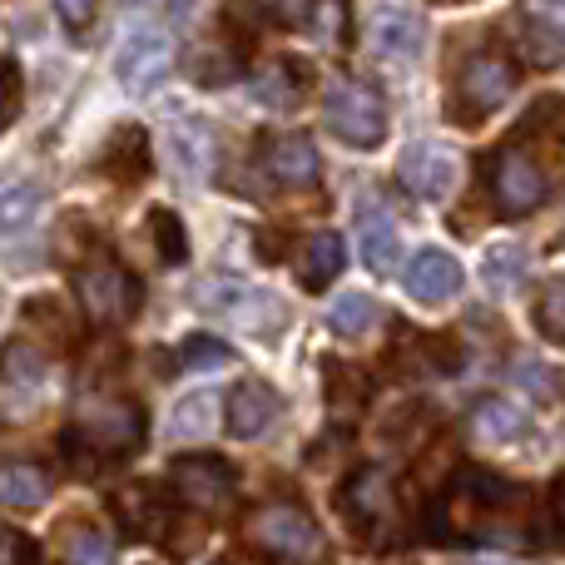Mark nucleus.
Segmentation results:
<instances>
[{
	"mask_svg": "<svg viewBox=\"0 0 565 565\" xmlns=\"http://www.w3.org/2000/svg\"><path fill=\"white\" fill-rule=\"evenodd\" d=\"M487 565H501V561H487Z\"/></svg>",
	"mask_w": 565,
	"mask_h": 565,
	"instance_id": "obj_39",
	"label": "nucleus"
},
{
	"mask_svg": "<svg viewBox=\"0 0 565 565\" xmlns=\"http://www.w3.org/2000/svg\"><path fill=\"white\" fill-rule=\"evenodd\" d=\"M546 511H551V526H556V536H565V471L556 481H551V497H546Z\"/></svg>",
	"mask_w": 565,
	"mask_h": 565,
	"instance_id": "obj_37",
	"label": "nucleus"
},
{
	"mask_svg": "<svg viewBox=\"0 0 565 565\" xmlns=\"http://www.w3.org/2000/svg\"><path fill=\"white\" fill-rule=\"evenodd\" d=\"M139 441H145V412L129 397H99L75 417V431H70L65 447L85 461H115L129 457Z\"/></svg>",
	"mask_w": 565,
	"mask_h": 565,
	"instance_id": "obj_4",
	"label": "nucleus"
},
{
	"mask_svg": "<svg viewBox=\"0 0 565 565\" xmlns=\"http://www.w3.org/2000/svg\"><path fill=\"white\" fill-rule=\"evenodd\" d=\"M521 491L507 487L491 471H461L451 487L447 507V531L461 541H487V536H516V516H521Z\"/></svg>",
	"mask_w": 565,
	"mask_h": 565,
	"instance_id": "obj_1",
	"label": "nucleus"
},
{
	"mask_svg": "<svg viewBox=\"0 0 565 565\" xmlns=\"http://www.w3.org/2000/svg\"><path fill=\"white\" fill-rule=\"evenodd\" d=\"M264 169H268V179H278L282 189H308L312 179H318V149H312L308 135H282V139L268 145Z\"/></svg>",
	"mask_w": 565,
	"mask_h": 565,
	"instance_id": "obj_16",
	"label": "nucleus"
},
{
	"mask_svg": "<svg viewBox=\"0 0 565 565\" xmlns=\"http://www.w3.org/2000/svg\"><path fill=\"white\" fill-rule=\"evenodd\" d=\"M254 6L264 10V20H274V25L292 30V25H302V20H308L312 0H254Z\"/></svg>",
	"mask_w": 565,
	"mask_h": 565,
	"instance_id": "obj_34",
	"label": "nucleus"
},
{
	"mask_svg": "<svg viewBox=\"0 0 565 565\" xmlns=\"http://www.w3.org/2000/svg\"><path fill=\"white\" fill-rule=\"evenodd\" d=\"M224 417L238 441H254V437H264V431H274V422L282 417V397L268 382H238V387L228 392Z\"/></svg>",
	"mask_w": 565,
	"mask_h": 565,
	"instance_id": "obj_13",
	"label": "nucleus"
},
{
	"mask_svg": "<svg viewBox=\"0 0 565 565\" xmlns=\"http://www.w3.org/2000/svg\"><path fill=\"white\" fill-rule=\"evenodd\" d=\"M0 367H6L10 387H40V382H45V352H40L35 342L15 338L6 348V358H0Z\"/></svg>",
	"mask_w": 565,
	"mask_h": 565,
	"instance_id": "obj_26",
	"label": "nucleus"
},
{
	"mask_svg": "<svg viewBox=\"0 0 565 565\" xmlns=\"http://www.w3.org/2000/svg\"><path fill=\"white\" fill-rule=\"evenodd\" d=\"M224 362H234V348L218 338H184V348H179V367L184 372H209L224 367Z\"/></svg>",
	"mask_w": 565,
	"mask_h": 565,
	"instance_id": "obj_30",
	"label": "nucleus"
},
{
	"mask_svg": "<svg viewBox=\"0 0 565 565\" xmlns=\"http://www.w3.org/2000/svg\"><path fill=\"white\" fill-rule=\"evenodd\" d=\"M169 481H174L179 501H184L189 511H199V516H214V511H224L228 501H234V467L218 457H179L174 467H169Z\"/></svg>",
	"mask_w": 565,
	"mask_h": 565,
	"instance_id": "obj_11",
	"label": "nucleus"
},
{
	"mask_svg": "<svg viewBox=\"0 0 565 565\" xmlns=\"http://www.w3.org/2000/svg\"><path fill=\"white\" fill-rule=\"evenodd\" d=\"M521 274H526V264H521V248H491L487 254V268H481V278H487L491 292H511L521 282Z\"/></svg>",
	"mask_w": 565,
	"mask_h": 565,
	"instance_id": "obj_31",
	"label": "nucleus"
},
{
	"mask_svg": "<svg viewBox=\"0 0 565 565\" xmlns=\"http://www.w3.org/2000/svg\"><path fill=\"white\" fill-rule=\"evenodd\" d=\"M516 89V65H511L501 50H477V55L461 60L457 79H451V125L477 129L481 119H491Z\"/></svg>",
	"mask_w": 565,
	"mask_h": 565,
	"instance_id": "obj_3",
	"label": "nucleus"
},
{
	"mask_svg": "<svg viewBox=\"0 0 565 565\" xmlns=\"http://www.w3.org/2000/svg\"><path fill=\"white\" fill-rule=\"evenodd\" d=\"M169 70H174V35H169L164 25H135L125 35V45H119L115 55V75L119 85L129 89V95H145V89L164 85Z\"/></svg>",
	"mask_w": 565,
	"mask_h": 565,
	"instance_id": "obj_9",
	"label": "nucleus"
},
{
	"mask_svg": "<svg viewBox=\"0 0 565 565\" xmlns=\"http://www.w3.org/2000/svg\"><path fill=\"white\" fill-rule=\"evenodd\" d=\"M218 422V402L209 397V392H194V397H184L174 407V417H169V437L174 441H199L209 437Z\"/></svg>",
	"mask_w": 565,
	"mask_h": 565,
	"instance_id": "obj_24",
	"label": "nucleus"
},
{
	"mask_svg": "<svg viewBox=\"0 0 565 565\" xmlns=\"http://www.w3.org/2000/svg\"><path fill=\"white\" fill-rule=\"evenodd\" d=\"M55 556L60 565H115V541L95 521H65L55 531Z\"/></svg>",
	"mask_w": 565,
	"mask_h": 565,
	"instance_id": "obj_17",
	"label": "nucleus"
},
{
	"mask_svg": "<svg viewBox=\"0 0 565 565\" xmlns=\"http://www.w3.org/2000/svg\"><path fill=\"white\" fill-rule=\"evenodd\" d=\"M25 342L45 348H70L75 342V318L65 312L60 298H30L25 302Z\"/></svg>",
	"mask_w": 565,
	"mask_h": 565,
	"instance_id": "obj_18",
	"label": "nucleus"
},
{
	"mask_svg": "<svg viewBox=\"0 0 565 565\" xmlns=\"http://www.w3.org/2000/svg\"><path fill=\"white\" fill-rule=\"evenodd\" d=\"M244 536H248V546H258L264 556H274L282 565H318L322 551H328L322 526L302 507H292V501H274V507L248 511Z\"/></svg>",
	"mask_w": 565,
	"mask_h": 565,
	"instance_id": "obj_2",
	"label": "nucleus"
},
{
	"mask_svg": "<svg viewBox=\"0 0 565 565\" xmlns=\"http://www.w3.org/2000/svg\"><path fill=\"white\" fill-rule=\"evenodd\" d=\"M358 238H362V264L372 274H392L402 254V238H397V218L377 204V199H362L358 209Z\"/></svg>",
	"mask_w": 565,
	"mask_h": 565,
	"instance_id": "obj_14",
	"label": "nucleus"
},
{
	"mask_svg": "<svg viewBox=\"0 0 565 565\" xmlns=\"http://www.w3.org/2000/svg\"><path fill=\"white\" fill-rule=\"evenodd\" d=\"M119 516H125L129 536H145V541H159V536H164V501H159L149 487L119 491Z\"/></svg>",
	"mask_w": 565,
	"mask_h": 565,
	"instance_id": "obj_23",
	"label": "nucleus"
},
{
	"mask_svg": "<svg viewBox=\"0 0 565 565\" xmlns=\"http://www.w3.org/2000/svg\"><path fill=\"white\" fill-rule=\"evenodd\" d=\"M526 55L536 60L541 70L556 65V60L565 55V30L551 25V20H531V25H526Z\"/></svg>",
	"mask_w": 565,
	"mask_h": 565,
	"instance_id": "obj_32",
	"label": "nucleus"
},
{
	"mask_svg": "<svg viewBox=\"0 0 565 565\" xmlns=\"http://www.w3.org/2000/svg\"><path fill=\"white\" fill-rule=\"evenodd\" d=\"M531 318H536V332L546 342H565V278H551L546 288H541Z\"/></svg>",
	"mask_w": 565,
	"mask_h": 565,
	"instance_id": "obj_29",
	"label": "nucleus"
},
{
	"mask_svg": "<svg viewBox=\"0 0 565 565\" xmlns=\"http://www.w3.org/2000/svg\"><path fill=\"white\" fill-rule=\"evenodd\" d=\"M487 179H491V204L507 218H526L541 209V199L551 194V174L536 154H531L521 139L501 145L497 154L487 159Z\"/></svg>",
	"mask_w": 565,
	"mask_h": 565,
	"instance_id": "obj_7",
	"label": "nucleus"
},
{
	"mask_svg": "<svg viewBox=\"0 0 565 565\" xmlns=\"http://www.w3.org/2000/svg\"><path fill=\"white\" fill-rule=\"evenodd\" d=\"M402 282H407V292L417 302H447L451 292L461 288V268H457V258L441 254V248H422V254L407 264Z\"/></svg>",
	"mask_w": 565,
	"mask_h": 565,
	"instance_id": "obj_15",
	"label": "nucleus"
},
{
	"mask_svg": "<svg viewBox=\"0 0 565 565\" xmlns=\"http://www.w3.org/2000/svg\"><path fill=\"white\" fill-rule=\"evenodd\" d=\"M95 6H99V0H55L60 20H65L70 30H85L89 20H95Z\"/></svg>",
	"mask_w": 565,
	"mask_h": 565,
	"instance_id": "obj_36",
	"label": "nucleus"
},
{
	"mask_svg": "<svg viewBox=\"0 0 565 565\" xmlns=\"http://www.w3.org/2000/svg\"><path fill=\"white\" fill-rule=\"evenodd\" d=\"M397 179L407 184L412 199L437 204V199H447L451 189H457L461 159H457V149L441 145V139H412V145L402 149V159H397Z\"/></svg>",
	"mask_w": 565,
	"mask_h": 565,
	"instance_id": "obj_10",
	"label": "nucleus"
},
{
	"mask_svg": "<svg viewBox=\"0 0 565 565\" xmlns=\"http://www.w3.org/2000/svg\"><path fill=\"white\" fill-rule=\"evenodd\" d=\"M15 109H20V70H15V60L0 55V135L10 129Z\"/></svg>",
	"mask_w": 565,
	"mask_h": 565,
	"instance_id": "obj_33",
	"label": "nucleus"
},
{
	"mask_svg": "<svg viewBox=\"0 0 565 565\" xmlns=\"http://www.w3.org/2000/svg\"><path fill=\"white\" fill-rule=\"evenodd\" d=\"M40 204H45V194H40L35 184H15V189L0 194V248L15 244V238H25L30 228H35Z\"/></svg>",
	"mask_w": 565,
	"mask_h": 565,
	"instance_id": "obj_21",
	"label": "nucleus"
},
{
	"mask_svg": "<svg viewBox=\"0 0 565 565\" xmlns=\"http://www.w3.org/2000/svg\"><path fill=\"white\" fill-rule=\"evenodd\" d=\"M149 234H154V248H159V264L164 268H179L189 258V238H184V224H179L169 209H154L149 214Z\"/></svg>",
	"mask_w": 565,
	"mask_h": 565,
	"instance_id": "obj_28",
	"label": "nucleus"
},
{
	"mask_svg": "<svg viewBox=\"0 0 565 565\" xmlns=\"http://www.w3.org/2000/svg\"><path fill=\"white\" fill-rule=\"evenodd\" d=\"M338 507L348 516V526L358 531L367 546H392L402 536V507L397 487L382 467H358L338 491Z\"/></svg>",
	"mask_w": 565,
	"mask_h": 565,
	"instance_id": "obj_5",
	"label": "nucleus"
},
{
	"mask_svg": "<svg viewBox=\"0 0 565 565\" xmlns=\"http://www.w3.org/2000/svg\"><path fill=\"white\" fill-rule=\"evenodd\" d=\"M254 99H264L268 109H292L298 105V75H292V60H274V65H264V75L254 79Z\"/></svg>",
	"mask_w": 565,
	"mask_h": 565,
	"instance_id": "obj_27",
	"label": "nucleus"
},
{
	"mask_svg": "<svg viewBox=\"0 0 565 565\" xmlns=\"http://www.w3.org/2000/svg\"><path fill=\"white\" fill-rule=\"evenodd\" d=\"M0 565H35V546H30L25 536L0 526Z\"/></svg>",
	"mask_w": 565,
	"mask_h": 565,
	"instance_id": "obj_35",
	"label": "nucleus"
},
{
	"mask_svg": "<svg viewBox=\"0 0 565 565\" xmlns=\"http://www.w3.org/2000/svg\"><path fill=\"white\" fill-rule=\"evenodd\" d=\"M322 119H328V129L348 149H377L382 135H387V105H382L377 85L352 79V75L328 79V89H322Z\"/></svg>",
	"mask_w": 565,
	"mask_h": 565,
	"instance_id": "obj_6",
	"label": "nucleus"
},
{
	"mask_svg": "<svg viewBox=\"0 0 565 565\" xmlns=\"http://www.w3.org/2000/svg\"><path fill=\"white\" fill-rule=\"evenodd\" d=\"M50 497V477L35 461H6L0 467V507H40Z\"/></svg>",
	"mask_w": 565,
	"mask_h": 565,
	"instance_id": "obj_22",
	"label": "nucleus"
},
{
	"mask_svg": "<svg viewBox=\"0 0 565 565\" xmlns=\"http://www.w3.org/2000/svg\"><path fill=\"white\" fill-rule=\"evenodd\" d=\"M372 318H377V302H372L367 292H342L328 308V328L342 332V338H362V332L372 328Z\"/></svg>",
	"mask_w": 565,
	"mask_h": 565,
	"instance_id": "obj_25",
	"label": "nucleus"
},
{
	"mask_svg": "<svg viewBox=\"0 0 565 565\" xmlns=\"http://www.w3.org/2000/svg\"><path fill=\"white\" fill-rule=\"evenodd\" d=\"M342 264H348V254H342V238L338 234H312L308 244H302V258H298V282L308 292H322L332 278L342 274Z\"/></svg>",
	"mask_w": 565,
	"mask_h": 565,
	"instance_id": "obj_19",
	"label": "nucleus"
},
{
	"mask_svg": "<svg viewBox=\"0 0 565 565\" xmlns=\"http://www.w3.org/2000/svg\"><path fill=\"white\" fill-rule=\"evenodd\" d=\"M367 35H372V50H377V55L417 60L422 40H427V25H422V15L407 6V0H377L367 15Z\"/></svg>",
	"mask_w": 565,
	"mask_h": 565,
	"instance_id": "obj_12",
	"label": "nucleus"
},
{
	"mask_svg": "<svg viewBox=\"0 0 565 565\" xmlns=\"http://www.w3.org/2000/svg\"><path fill=\"white\" fill-rule=\"evenodd\" d=\"M531 6H541V10H565V0H531Z\"/></svg>",
	"mask_w": 565,
	"mask_h": 565,
	"instance_id": "obj_38",
	"label": "nucleus"
},
{
	"mask_svg": "<svg viewBox=\"0 0 565 565\" xmlns=\"http://www.w3.org/2000/svg\"><path fill=\"white\" fill-rule=\"evenodd\" d=\"M521 431H526V412L516 407V402H501V397H487L477 412H471V437L477 441H491V447H507V441H516Z\"/></svg>",
	"mask_w": 565,
	"mask_h": 565,
	"instance_id": "obj_20",
	"label": "nucleus"
},
{
	"mask_svg": "<svg viewBox=\"0 0 565 565\" xmlns=\"http://www.w3.org/2000/svg\"><path fill=\"white\" fill-rule=\"evenodd\" d=\"M75 292L85 302V318L99 322V328H115V322H129L139 308V282L125 274L109 258H89V264L75 268Z\"/></svg>",
	"mask_w": 565,
	"mask_h": 565,
	"instance_id": "obj_8",
	"label": "nucleus"
}]
</instances>
